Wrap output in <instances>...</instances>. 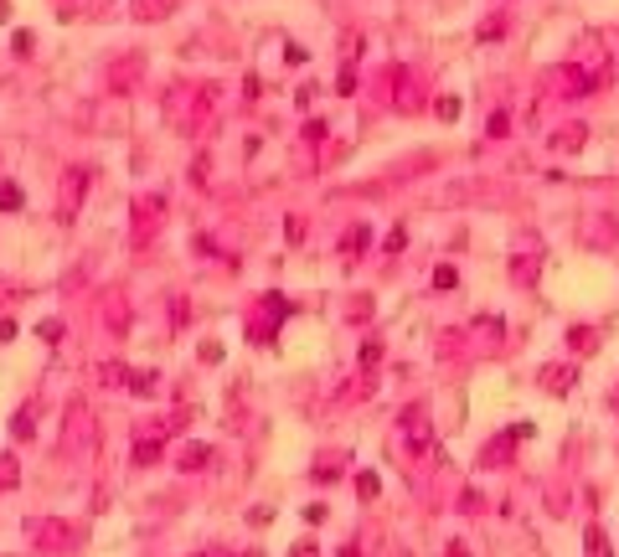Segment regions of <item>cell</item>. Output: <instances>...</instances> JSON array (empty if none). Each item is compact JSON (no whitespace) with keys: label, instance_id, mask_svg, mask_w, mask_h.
<instances>
[{"label":"cell","instance_id":"obj_1","mask_svg":"<svg viewBox=\"0 0 619 557\" xmlns=\"http://www.w3.org/2000/svg\"><path fill=\"white\" fill-rule=\"evenodd\" d=\"M83 191H88V176H83V170H68V181H62V217H72V206H78Z\"/></svg>","mask_w":619,"mask_h":557},{"label":"cell","instance_id":"obj_2","mask_svg":"<svg viewBox=\"0 0 619 557\" xmlns=\"http://www.w3.org/2000/svg\"><path fill=\"white\" fill-rule=\"evenodd\" d=\"M542 377H547V387H552V392H568L573 371H568V367H547V371H542Z\"/></svg>","mask_w":619,"mask_h":557},{"label":"cell","instance_id":"obj_3","mask_svg":"<svg viewBox=\"0 0 619 557\" xmlns=\"http://www.w3.org/2000/svg\"><path fill=\"white\" fill-rule=\"evenodd\" d=\"M589 557H614L609 552V537H604L599 527H589Z\"/></svg>","mask_w":619,"mask_h":557},{"label":"cell","instance_id":"obj_4","mask_svg":"<svg viewBox=\"0 0 619 557\" xmlns=\"http://www.w3.org/2000/svg\"><path fill=\"white\" fill-rule=\"evenodd\" d=\"M366 243H372V233H366V227H351V233H346V243H341V248H346V253H362Z\"/></svg>","mask_w":619,"mask_h":557},{"label":"cell","instance_id":"obj_5","mask_svg":"<svg viewBox=\"0 0 619 557\" xmlns=\"http://www.w3.org/2000/svg\"><path fill=\"white\" fill-rule=\"evenodd\" d=\"M21 202H26V196H21V186H10V181L0 186V206H6V212H16Z\"/></svg>","mask_w":619,"mask_h":557},{"label":"cell","instance_id":"obj_6","mask_svg":"<svg viewBox=\"0 0 619 557\" xmlns=\"http://www.w3.org/2000/svg\"><path fill=\"white\" fill-rule=\"evenodd\" d=\"M206 460H212V454H206V444H191V449H186V460H181V465H186V469H202Z\"/></svg>","mask_w":619,"mask_h":557},{"label":"cell","instance_id":"obj_7","mask_svg":"<svg viewBox=\"0 0 619 557\" xmlns=\"http://www.w3.org/2000/svg\"><path fill=\"white\" fill-rule=\"evenodd\" d=\"M16 480H21L16 460H10V454H0V485H16Z\"/></svg>","mask_w":619,"mask_h":557},{"label":"cell","instance_id":"obj_8","mask_svg":"<svg viewBox=\"0 0 619 557\" xmlns=\"http://www.w3.org/2000/svg\"><path fill=\"white\" fill-rule=\"evenodd\" d=\"M10 433H16V439H31V408H21V413H16V423H10Z\"/></svg>","mask_w":619,"mask_h":557},{"label":"cell","instance_id":"obj_9","mask_svg":"<svg viewBox=\"0 0 619 557\" xmlns=\"http://www.w3.org/2000/svg\"><path fill=\"white\" fill-rule=\"evenodd\" d=\"M433 114H439V119H460V98H439V104H433Z\"/></svg>","mask_w":619,"mask_h":557},{"label":"cell","instance_id":"obj_10","mask_svg":"<svg viewBox=\"0 0 619 557\" xmlns=\"http://www.w3.org/2000/svg\"><path fill=\"white\" fill-rule=\"evenodd\" d=\"M408 248V227H393V233H387V253H403Z\"/></svg>","mask_w":619,"mask_h":557},{"label":"cell","instance_id":"obj_11","mask_svg":"<svg viewBox=\"0 0 619 557\" xmlns=\"http://www.w3.org/2000/svg\"><path fill=\"white\" fill-rule=\"evenodd\" d=\"M129 387H135L139 398H150V392H155V377H150V371H139V377H129Z\"/></svg>","mask_w":619,"mask_h":557},{"label":"cell","instance_id":"obj_12","mask_svg":"<svg viewBox=\"0 0 619 557\" xmlns=\"http://www.w3.org/2000/svg\"><path fill=\"white\" fill-rule=\"evenodd\" d=\"M433 289H454V268H449V264L433 268Z\"/></svg>","mask_w":619,"mask_h":557},{"label":"cell","instance_id":"obj_13","mask_svg":"<svg viewBox=\"0 0 619 557\" xmlns=\"http://www.w3.org/2000/svg\"><path fill=\"white\" fill-rule=\"evenodd\" d=\"M37 335H41V341H62V320H41Z\"/></svg>","mask_w":619,"mask_h":557},{"label":"cell","instance_id":"obj_14","mask_svg":"<svg viewBox=\"0 0 619 557\" xmlns=\"http://www.w3.org/2000/svg\"><path fill=\"white\" fill-rule=\"evenodd\" d=\"M160 460V444H139L135 449V465H155Z\"/></svg>","mask_w":619,"mask_h":557},{"label":"cell","instance_id":"obj_15","mask_svg":"<svg viewBox=\"0 0 619 557\" xmlns=\"http://www.w3.org/2000/svg\"><path fill=\"white\" fill-rule=\"evenodd\" d=\"M356 490H362V500L377 496V475H372V469H366V475H356Z\"/></svg>","mask_w":619,"mask_h":557},{"label":"cell","instance_id":"obj_16","mask_svg":"<svg viewBox=\"0 0 619 557\" xmlns=\"http://www.w3.org/2000/svg\"><path fill=\"white\" fill-rule=\"evenodd\" d=\"M506 129H511V119H506V114H491V124H485V135H506Z\"/></svg>","mask_w":619,"mask_h":557},{"label":"cell","instance_id":"obj_17","mask_svg":"<svg viewBox=\"0 0 619 557\" xmlns=\"http://www.w3.org/2000/svg\"><path fill=\"white\" fill-rule=\"evenodd\" d=\"M305 57H310V52L299 47V41H284V62H305Z\"/></svg>","mask_w":619,"mask_h":557},{"label":"cell","instance_id":"obj_18","mask_svg":"<svg viewBox=\"0 0 619 557\" xmlns=\"http://www.w3.org/2000/svg\"><path fill=\"white\" fill-rule=\"evenodd\" d=\"M289 557H320V552H315V542H299V547L289 552Z\"/></svg>","mask_w":619,"mask_h":557},{"label":"cell","instance_id":"obj_19","mask_svg":"<svg viewBox=\"0 0 619 557\" xmlns=\"http://www.w3.org/2000/svg\"><path fill=\"white\" fill-rule=\"evenodd\" d=\"M16 335V320H0V341H10Z\"/></svg>","mask_w":619,"mask_h":557}]
</instances>
